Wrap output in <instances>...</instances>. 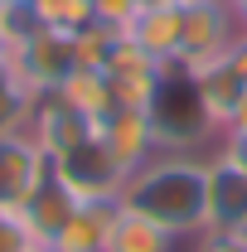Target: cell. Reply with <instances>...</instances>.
I'll return each instance as SVG.
<instances>
[{
    "mask_svg": "<svg viewBox=\"0 0 247 252\" xmlns=\"http://www.w3.org/2000/svg\"><path fill=\"white\" fill-rule=\"evenodd\" d=\"M97 141L107 146V156L122 165V175L141 170V165L160 151V146H155V131H151V117L136 112V107H112V112L97 122Z\"/></svg>",
    "mask_w": 247,
    "mask_h": 252,
    "instance_id": "5b68a950",
    "label": "cell"
},
{
    "mask_svg": "<svg viewBox=\"0 0 247 252\" xmlns=\"http://www.w3.org/2000/svg\"><path fill=\"white\" fill-rule=\"evenodd\" d=\"M73 209H78V199L68 194V185H63L59 175H54V165H49V175L39 180V189H34L30 199L20 204V214L30 219V228H34V238L49 248L54 238H59V228L68 219H73Z\"/></svg>",
    "mask_w": 247,
    "mask_h": 252,
    "instance_id": "9c48e42d",
    "label": "cell"
},
{
    "mask_svg": "<svg viewBox=\"0 0 247 252\" xmlns=\"http://www.w3.org/2000/svg\"><path fill=\"white\" fill-rule=\"evenodd\" d=\"M223 136H247V93H243V102L233 107V117H228V126H223Z\"/></svg>",
    "mask_w": 247,
    "mask_h": 252,
    "instance_id": "ffe728a7",
    "label": "cell"
},
{
    "mask_svg": "<svg viewBox=\"0 0 247 252\" xmlns=\"http://www.w3.org/2000/svg\"><path fill=\"white\" fill-rule=\"evenodd\" d=\"M126 34L151 54L155 63H175L185 49V5H155V10H136V20Z\"/></svg>",
    "mask_w": 247,
    "mask_h": 252,
    "instance_id": "ba28073f",
    "label": "cell"
},
{
    "mask_svg": "<svg viewBox=\"0 0 247 252\" xmlns=\"http://www.w3.org/2000/svg\"><path fill=\"white\" fill-rule=\"evenodd\" d=\"M54 93H59V102H68L73 112H83L88 122H102V117L117 107V102H112V83H107L102 68H73Z\"/></svg>",
    "mask_w": 247,
    "mask_h": 252,
    "instance_id": "7c38bea8",
    "label": "cell"
},
{
    "mask_svg": "<svg viewBox=\"0 0 247 252\" xmlns=\"http://www.w3.org/2000/svg\"><path fill=\"white\" fill-rule=\"evenodd\" d=\"M233 5V15H238V25H243V34H247V0H228Z\"/></svg>",
    "mask_w": 247,
    "mask_h": 252,
    "instance_id": "44dd1931",
    "label": "cell"
},
{
    "mask_svg": "<svg viewBox=\"0 0 247 252\" xmlns=\"http://www.w3.org/2000/svg\"><path fill=\"white\" fill-rule=\"evenodd\" d=\"M44 252H49V248H44Z\"/></svg>",
    "mask_w": 247,
    "mask_h": 252,
    "instance_id": "cb8c5ba5",
    "label": "cell"
},
{
    "mask_svg": "<svg viewBox=\"0 0 247 252\" xmlns=\"http://www.w3.org/2000/svg\"><path fill=\"white\" fill-rule=\"evenodd\" d=\"M44 175H49V156L34 146L25 131L20 136H0V204L20 209L39 189Z\"/></svg>",
    "mask_w": 247,
    "mask_h": 252,
    "instance_id": "52a82bcc",
    "label": "cell"
},
{
    "mask_svg": "<svg viewBox=\"0 0 247 252\" xmlns=\"http://www.w3.org/2000/svg\"><path fill=\"white\" fill-rule=\"evenodd\" d=\"M34 10H39L44 30H59V34H78L97 20L93 0H34Z\"/></svg>",
    "mask_w": 247,
    "mask_h": 252,
    "instance_id": "2e32d148",
    "label": "cell"
},
{
    "mask_svg": "<svg viewBox=\"0 0 247 252\" xmlns=\"http://www.w3.org/2000/svg\"><path fill=\"white\" fill-rule=\"evenodd\" d=\"M30 112H34V93L15 73H0V136L30 131Z\"/></svg>",
    "mask_w": 247,
    "mask_h": 252,
    "instance_id": "9a60e30c",
    "label": "cell"
},
{
    "mask_svg": "<svg viewBox=\"0 0 247 252\" xmlns=\"http://www.w3.org/2000/svg\"><path fill=\"white\" fill-rule=\"evenodd\" d=\"M155 131V146L160 151H185V156H214L218 141H223V126L214 122L204 88H199V73L185 63H160V83L155 97L146 107Z\"/></svg>",
    "mask_w": 247,
    "mask_h": 252,
    "instance_id": "7a4b0ae2",
    "label": "cell"
},
{
    "mask_svg": "<svg viewBox=\"0 0 247 252\" xmlns=\"http://www.w3.org/2000/svg\"><path fill=\"white\" fill-rule=\"evenodd\" d=\"M175 5H199V0H175Z\"/></svg>",
    "mask_w": 247,
    "mask_h": 252,
    "instance_id": "7402d4cb",
    "label": "cell"
},
{
    "mask_svg": "<svg viewBox=\"0 0 247 252\" xmlns=\"http://www.w3.org/2000/svg\"><path fill=\"white\" fill-rule=\"evenodd\" d=\"M39 30H44V20H39L34 0H0V49L5 54H15L20 44H30Z\"/></svg>",
    "mask_w": 247,
    "mask_h": 252,
    "instance_id": "5bb4252c",
    "label": "cell"
},
{
    "mask_svg": "<svg viewBox=\"0 0 247 252\" xmlns=\"http://www.w3.org/2000/svg\"><path fill=\"white\" fill-rule=\"evenodd\" d=\"M112 223H117V204H78L73 219L59 228V238L49 243V252H107Z\"/></svg>",
    "mask_w": 247,
    "mask_h": 252,
    "instance_id": "30bf717a",
    "label": "cell"
},
{
    "mask_svg": "<svg viewBox=\"0 0 247 252\" xmlns=\"http://www.w3.org/2000/svg\"><path fill=\"white\" fill-rule=\"evenodd\" d=\"M0 252H44V243L34 238L30 219L10 204H0Z\"/></svg>",
    "mask_w": 247,
    "mask_h": 252,
    "instance_id": "e0dca14e",
    "label": "cell"
},
{
    "mask_svg": "<svg viewBox=\"0 0 247 252\" xmlns=\"http://www.w3.org/2000/svg\"><path fill=\"white\" fill-rule=\"evenodd\" d=\"M122 209H136L170 228L175 238H199L209 228V156L185 151H155L141 170H131L122 185Z\"/></svg>",
    "mask_w": 247,
    "mask_h": 252,
    "instance_id": "6da1fadb",
    "label": "cell"
},
{
    "mask_svg": "<svg viewBox=\"0 0 247 252\" xmlns=\"http://www.w3.org/2000/svg\"><path fill=\"white\" fill-rule=\"evenodd\" d=\"M199 88H204V102H209V112H214L218 126H228V117H233V107L243 102L247 83L228 68V63H214V68H204L199 73Z\"/></svg>",
    "mask_w": 247,
    "mask_h": 252,
    "instance_id": "4fadbf2b",
    "label": "cell"
},
{
    "mask_svg": "<svg viewBox=\"0 0 247 252\" xmlns=\"http://www.w3.org/2000/svg\"><path fill=\"white\" fill-rule=\"evenodd\" d=\"M209 228L243 233L247 228V170L228 156H209Z\"/></svg>",
    "mask_w": 247,
    "mask_h": 252,
    "instance_id": "8992f818",
    "label": "cell"
},
{
    "mask_svg": "<svg viewBox=\"0 0 247 252\" xmlns=\"http://www.w3.org/2000/svg\"><path fill=\"white\" fill-rule=\"evenodd\" d=\"M218 156H228L233 165L247 170V136H223V141H218Z\"/></svg>",
    "mask_w": 247,
    "mask_h": 252,
    "instance_id": "d6986e66",
    "label": "cell"
},
{
    "mask_svg": "<svg viewBox=\"0 0 247 252\" xmlns=\"http://www.w3.org/2000/svg\"><path fill=\"white\" fill-rule=\"evenodd\" d=\"M107 252H185V238H175L170 228H160L155 219L117 204V223H112Z\"/></svg>",
    "mask_w": 247,
    "mask_h": 252,
    "instance_id": "8fae6325",
    "label": "cell"
},
{
    "mask_svg": "<svg viewBox=\"0 0 247 252\" xmlns=\"http://www.w3.org/2000/svg\"><path fill=\"white\" fill-rule=\"evenodd\" d=\"M5 73H15L34 97L54 93L63 78L73 73V44L59 30H39L30 44H20L15 54H5Z\"/></svg>",
    "mask_w": 247,
    "mask_h": 252,
    "instance_id": "277c9868",
    "label": "cell"
},
{
    "mask_svg": "<svg viewBox=\"0 0 247 252\" xmlns=\"http://www.w3.org/2000/svg\"><path fill=\"white\" fill-rule=\"evenodd\" d=\"M0 73H5V49H0Z\"/></svg>",
    "mask_w": 247,
    "mask_h": 252,
    "instance_id": "603a6c76",
    "label": "cell"
},
{
    "mask_svg": "<svg viewBox=\"0 0 247 252\" xmlns=\"http://www.w3.org/2000/svg\"><path fill=\"white\" fill-rule=\"evenodd\" d=\"M49 165H54V175L68 185V194H73L78 204H117V199H122L126 175H122V165L107 156V146L97 141V131L83 146H73L68 156L49 160Z\"/></svg>",
    "mask_w": 247,
    "mask_h": 252,
    "instance_id": "3957f363",
    "label": "cell"
},
{
    "mask_svg": "<svg viewBox=\"0 0 247 252\" xmlns=\"http://www.w3.org/2000/svg\"><path fill=\"white\" fill-rule=\"evenodd\" d=\"M189 252H247V238L243 233H214V228H204L199 238H189Z\"/></svg>",
    "mask_w": 247,
    "mask_h": 252,
    "instance_id": "ac0fdd59",
    "label": "cell"
}]
</instances>
